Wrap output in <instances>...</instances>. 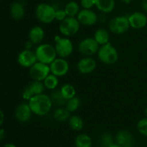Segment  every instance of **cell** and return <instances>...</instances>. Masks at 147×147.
<instances>
[{
    "label": "cell",
    "mask_w": 147,
    "mask_h": 147,
    "mask_svg": "<svg viewBox=\"0 0 147 147\" xmlns=\"http://www.w3.org/2000/svg\"><path fill=\"white\" fill-rule=\"evenodd\" d=\"M64 10L65 11L67 17H75L78 15L80 9L78 3L75 1H71L66 4V5L65 6Z\"/></svg>",
    "instance_id": "obj_26"
},
{
    "label": "cell",
    "mask_w": 147,
    "mask_h": 147,
    "mask_svg": "<svg viewBox=\"0 0 147 147\" xmlns=\"http://www.w3.org/2000/svg\"><path fill=\"white\" fill-rule=\"evenodd\" d=\"M45 87L42 81L33 80L22 91V98L24 100L28 101L33 96L44 93Z\"/></svg>",
    "instance_id": "obj_10"
},
{
    "label": "cell",
    "mask_w": 147,
    "mask_h": 147,
    "mask_svg": "<svg viewBox=\"0 0 147 147\" xmlns=\"http://www.w3.org/2000/svg\"><path fill=\"white\" fill-rule=\"evenodd\" d=\"M95 7L103 13H110L113 11L116 6L115 0H94Z\"/></svg>",
    "instance_id": "obj_19"
},
{
    "label": "cell",
    "mask_w": 147,
    "mask_h": 147,
    "mask_svg": "<svg viewBox=\"0 0 147 147\" xmlns=\"http://www.w3.org/2000/svg\"><path fill=\"white\" fill-rule=\"evenodd\" d=\"M28 37L34 45L40 44L45 37L44 30L40 26H34L29 32Z\"/></svg>",
    "instance_id": "obj_18"
},
{
    "label": "cell",
    "mask_w": 147,
    "mask_h": 147,
    "mask_svg": "<svg viewBox=\"0 0 147 147\" xmlns=\"http://www.w3.org/2000/svg\"><path fill=\"white\" fill-rule=\"evenodd\" d=\"M50 99L52 100L53 105L57 106V107H62L63 106H65L67 100L63 96L60 89H55L50 93Z\"/></svg>",
    "instance_id": "obj_22"
},
{
    "label": "cell",
    "mask_w": 147,
    "mask_h": 147,
    "mask_svg": "<svg viewBox=\"0 0 147 147\" xmlns=\"http://www.w3.org/2000/svg\"><path fill=\"white\" fill-rule=\"evenodd\" d=\"M32 111L28 103H23L17 106L15 111V118L20 122H27L31 119Z\"/></svg>",
    "instance_id": "obj_16"
},
{
    "label": "cell",
    "mask_w": 147,
    "mask_h": 147,
    "mask_svg": "<svg viewBox=\"0 0 147 147\" xmlns=\"http://www.w3.org/2000/svg\"><path fill=\"white\" fill-rule=\"evenodd\" d=\"M37 61L50 65L56 58L57 53L54 46L48 43L40 44L34 50Z\"/></svg>",
    "instance_id": "obj_2"
},
{
    "label": "cell",
    "mask_w": 147,
    "mask_h": 147,
    "mask_svg": "<svg viewBox=\"0 0 147 147\" xmlns=\"http://www.w3.org/2000/svg\"><path fill=\"white\" fill-rule=\"evenodd\" d=\"M10 14L14 20H22L25 14V9L23 4L19 1L13 2L10 7Z\"/></svg>",
    "instance_id": "obj_20"
},
{
    "label": "cell",
    "mask_w": 147,
    "mask_h": 147,
    "mask_svg": "<svg viewBox=\"0 0 147 147\" xmlns=\"http://www.w3.org/2000/svg\"><path fill=\"white\" fill-rule=\"evenodd\" d=\"M109 147H122V146H120V145H119V144H118L114 143V144H112V145H111V146H109Z\"/></svg>",
    "instance_id": "obj_40"
},
{
    "label": "cell",
    "mask_w": 147,
    "mask_h": 147,
    "mask_svg": "<svg viewBox=\"0 0 147 147\" xmlns=\"http://www.w3.org/2000/svg\"><path fill=\"white\" fill-rule=\"evenodd\" d=\"M69 126L73 129V131H79L83 129L84 126V122H83V119L77 115H73L71 116L68 119Z\"/></svg>",
    "instance_id": "obj_23"
},
{
    "label": "cell",
    "mask_w": 147,
    "mask_h": 147,
    "mask_svg": "<svg viewBox=\"0 0 147 147\" xmlns=\"http://www.w3.org/2000/svg\"><path fill=\"white\" fill-rule=\"evenodd\" d=\"M80 106V99L77 96L68 99L65 104V109L70 113H73L79 109Z\"/></svg>",
    "instance_id": "obj_29"
},
{
    "label": "cell",
    "mask_w": 147,
    "mask_h": 147,
    "mask_svg": "<svg viewBox=\"0 0 147 147\" xmlns=\"http://www.w3.org/2000/svg\"><path fill=\"white\" fill-rule=\"evenodd\" d=\"M93 38L98 43L99 45L101 46L109 42V41H110V34H109V31L107 30L100 28L95 32Z\"/></svg>",
    "instance_id": "obj_21"
},
{
    "label": "cell",
    "mask_w": 147,
    "mask_h": 147,
    "mask_svg": "<svg viewBox=\"0 0 147 147\" xmlns=\"http://www.w3.org/2000/svg\"><path fill=\"white\" fill-rule=\"evenodd\" d=\"M116 144L122 147H133L134 138L131 134L127 130H120L117 132L115 137Z\"/></svg>",
    "instance_id": "obj_17"
},
{
    "label": "cell",
    "mask_w": 147,
    "mask_h": 147,
    "mask_svg": "<svg viewBox=\"0 0 147 147\" xmlns=\"http://www.w3.org/2000/svg\"><path fill=\"white\" fill-rule=\"evenodd\" d=\"M80 24L77 18L67 17L64 20L60 22L59 31L65 37H70L77 34L80 30Z\"/></svg>",
    "instance_id": "obj_6"
},
{
    "label": "cell",
    "mask_w": 147,
    "mask_h": 147,
    "mask_svg": "<svg viewBox=\"0 0 147 147\" xmlns=\"http://www.w3.org/2000/svg\"><path fill=\"white\" fill-rule=\"evenodd\" d=\"M42 82L46 89L53 90L57 88L59 84L58 77L50 73Z\"/></svg>",
    "instance_id": "obj_25"
},
{
    "label": "cell",
    "mask_w": 147,
    "mask_h": 147,
    "mask_svg": "<svg viewBox=\"0 0 147 147\" xmlns=\"http://www.w3.org/2000/svg\"><path fill=\"white\" fill-rule=\"evenodd\" d=\"M100 143L103 147H109L114 144L113 136L109 133H104L100 138Z\"/></svg>",
    "instance_id": "obj_30"
},
{
    "label": "cell",
    "mask_w": 147,
    "mask_h": 147,
    "mask_svg": "<svg viewBox=\"0 0 147 147\" xmlns=\"http://www.w3.org/2000/svg\"><path fill=\"white\" fill-rule=\"evenodd\" d=\"M54 47L57 56L62 58H67L73 53V42L67 37L55 36Z\"/></svg>",
    "instance_id": "obj_5"
},
{
    "label": "cell",
    "mask_w": 147,
    "mask_h": 147,
    "mask_svg": "<svg viewBox=\"0 0 147 147\" xmlns=\"http://www.w3.org/2000/svg\"><path fill=\"white\" fill-rule=\"evenodd\" d=\"M4 118H5V116H4V112L0 109V126H1V125L3 124V123H4Z\"/></svg>",
    "instance_id": "obj_35"
},
{
    "label": "cell",
    "mask_w": 147,
    "mask_h": 147,
    "mask_svg": "<svg viewBox=\"0 0 147 147\" xmlns=\"http://www.w3.org/2000/svg\"><path fill=\"white\" fill-rule=\"evenodd\" d=\"M145 115H146V116L147 117V108L145 109Z\"/></svg>",
    "instance_id": "obj_41"
},
{
    "label": "cell",
    "mask_w": 147,
    "mask_h": 147,
    "mask_svg": "<svg viewBox=\"0 0 147 147\" xmlns=\"http://www.w3.org/2000/svg\"><path fill=\"white\" fill-rule=\"evenodd\" d=\"M33 45H34V44H33L30 40H28V41L25 43L24 47H25V49H27V50H32Z\"/></svg>",
    "instance_id": "obj_34"
},
{
    "label": "cell",
    "mask_w": 147,
    "mask_h": 147,
    "mask_svg": "<svg viewBox=\"0 0 147 147\" xmlns=\"http://www.w3.org/2000/svg\"><path fill=\"white\" fill-rule=\"evenodd\" d=\"M97 63L91 57H84L80 59L77 64V69L81 74H90L96 70Z\"/></svg>",
    "instance_id": "obj_14"
},
{
    "label": "cell",
    "mask_w": 147,
    "mask_h": 147,
    "mask_svg": "<svg viewBox=\"0 0 147 147\" xmlns=\"http://www.w3.org/2000/svg\"><path fill=\"white\" fill-rule=\"evenodd\" d=\"M53 117L57 121L64 122L66 121L70 117V113L65 108L58 107L55 110L53 113Z\"/></svg>",
    "instance_id": "obj_24"
},
{
    "label": "cell",
    "mask_w": 147,
    "mask_h": 147,
    "mask_svg": "<svg viewBox=\"0 0 147 147\" xmlns=\"http://www.w3.org/2000/svg\"><path fill=\"white\" fill-rule=\"evenodd\" d=\"M50 72V65L37 61L30 67V75L33 80L42 82Z\"/></svg>",
    "instance_id": "obj_9"
},
{
    "label": "cell",
    "mask_w": 147,
    "mask_h": 147,
    "mask_svg": "<svg viewBox=\"0 0 147 147\" xmlns=\"http://www.w3.org/2000/svg\"><path fill=\"white\" fill-rule=\"evenodd\" d=\"M5 136V131L4 129H0V141L2 140Z\"/></svg>",
    "instance_id": "obj_37"
},
{
    "label": "cell",
    "mask_w": 147,
    "mask_h": 147,
    "mask_svg": "<svg viewBox=\"0 0 147 147\" xmlns=\"http://www.w3.org/2000/svg\"><path fill=\"white\" fill-rule=\"evenodd\" d=\"M67 17L65 11L64 9H56L55 11V20L59 22H62Z\"/></svg>",
    "instance_id": "obj_33"
},
{
    "label": "cell",
    "mask_w": 147,
    "mask_h": 147,
    "mask_svg": "<svg viewBox=\"0 0 147 147\" xmlns=\"http://www.w3.org/2000/svg\"><path fill=\"white\" fill-rule=\"evenodd\" d=\"M109 28L112 33L116 34H124L130 28L129 19L126 16L114 17L109 22Z\"/></svg>",
    "instance_id": "obj_7"
},
{
    "label": "cell",
    "mask_w": 147,
    "mask_h": 147,
    "mask_svg": "<svg viewBox=\"0 0 147 147\" xmlns=\"http://www.w3.org/2000/svg\"><path fill=\"white\" fill-rule=\"evenodd\" d=\"M29 106L34 114L38 116H44L51 110L53 103L50 96L44 93L37 95L28 100Z\"/></svg>",
    "instance_id": "obj_1"
},
{
    "label": "cell",
    "mask_w": 147,
    "mask_h": 147,
    "mask_svg": "<svg viewBox=\"0 0 147 147\" xmlns=\"http://www.w3.org/2000/svg\"><path fill=\"white\" fill-rule=\"evenodd\" d=\"M63 96L67 100L76 96V90L74 86L70 83H65L60 89Z\"/></svg>",
    "instance_id": "obj_28"
},
{
    "label": "cell",
    "mask_w": 147,
    "mask_h": 147,
    "mask_svg": "<svg viewBox=\"0 0 147 147\" xmlns=\"http://www.w3.org/2000/svg\"><path fill=\"white\" fill-rule=\"evenodd\" d=\"M137 129L141 134L147 137V117L141 119L138 122Z\"/></svg>",
    "instance_id": "obj_31"
},
{
    "label": "cell",
    "mask_w": 147,
    "mask_h": 147,
    "mask_svg": "<svg viewBox=\"0 0 147 147\" xmlns=\"http://www.w3.org/2000/svg\"><path fill=\"white\" fill-rule=\"evenodd\" d=\"M18 1H24V0H18Z\"/></svg>",
    "instance_id": "obj_42"
},
{
    "label": "cell",
    "mask_w": 147,
    "mask_h": 147,
    "mask_svg": "<svg viewBox=\"0 0 147 147\" xmlns=\"http://www.w3.org/2000/svg\"><path fill=\"white\" fill-rule=\"evenodd\" d=\"M128 19L130 27L135 30L144 28L147 24V17L146 14L140 11L134 12L129 17H128Z\"/></svg>",
    "instance_id": "obj_15"
},
{
    "label": "cell",
    "mask_w": 147,
    "mask_h": 147,
    "mask_svg": "<svg viewBox=\"0 0 147 147\" xmlns=\"http://www.w3.org/2000/svg\"><path fill=\"white\" fill-rule=\"evenodd\" d=\"M97 54L100 61L106 65H113L119 60V53L110 42L100 46Z\"/></svg>",
    "instance_id": "obj_3"
},
{
    "label": "cell",
    "mask_w": 147,
    "mask_h": 147,
    "mask_svg": "<svg viewBox=\"0 0 147 147\" xmlns=\"http://www.w3.org/2000/svg\"><path fill=\"white\" fill-rule=\"evenodd\" d=\"M56 9L50 4L41 3L35 9V15L37 20L44 24H50L55 20Z\"/></svg>",
    "instance_id": "obj_4"
},
{
    "label": "cell",
    "mask_w": 147,
    "mask_h": 147,
    "mask_svg": "<svg viewBox=\"0 0 147 147\" xmlns=\"http://www.w3.org/2000/svg\"><path fill=\"white\" fill-rule=\"evenodd\" d=\"M100 45L92 37H87L80 42L78 46L79 53L85 57H91L96 54L99 50Z\"/></svg>",
    "instance_id": "obj_8"
},
{
    "label": "cell",
    "mask_w": 147,
    "mask_h": 147,
    "mask_svg": "<svg viewBox=\"0 0 147 147\" xmlns=\"http://www.w3.org/2000/svg\"><path fill=\"white\" fill-rule=\"evenodd\" d=\"M3 147H17V146L14 145V144L9 143V144H5Z\"/></svg>",
    "instance_id": "obj_38"
},
{
    "label": "cell",
    "mask_w": 147,
    "mask_h": 147,
    "mask_svg": "<svg viewBox=\"0 0 147 147\" xmlns=\"http://www.w3.org/2000/svg\"><path fill=\"white\" fill-rule=\"evenodd\" d=\"M80 24L85 26H93L97 22L98 16L94 11L91 9H83L80 10L78 15L76 16Z\"/></svg>",
    "instance_id": "obj_13"
},
{
    "label": "cell",
    "mask_w": 147,
    "mask_h": 147,
    "mask_svg": "<svg viewBox=\"0 0 147 147\" xmlns=\"http://www.w3.org/2000/svg\"><path fill=\"white\" fill-rule=\"evenodd\" d=\"M50 72L57 77H63L68 73L70 70L69 63L65 58L57 57L51 64L50 65Z\"/></svg>",
    "instance_id": "obj_11"
},
{
    "label": "cell",
    "mask_w": 147,
    "mask_h": 147,
    "mask_svg": "<svg viewBox=\"0 0 147 147\" xmlns=\"http://www.w3.org/2000/svg\"><path fill=\"white\" fill-rule=\"evenodd\" d=\"M121 1L123 3H124V4H130L133 0H121Z\"/></svg>",
    "instance_id": "obj_39"
},
{
    "label": "cell",
    "mask_w": 147,
    "mask_h": 147,
    "mask_svg": "<svg viewBox=\"0 0 147 147\" xmlns=\"http://www.w3.org/2000/svg\"><path fill=\"white\" fill-rule=\"evenodd\" d=\"M80 5L83 9H91L95 6L94 0H80Z\"/></svg>",
    "instance_id": "obj_32"
},
{
    "label": "cell",
    "mask_w": 147,
    "mask_h": 147,
    "mask_svg": "<svg viewBox=\"0 0 147 147\" xmlns=\"http://www.w3.org/2000/svg\"><path fill=\"white\" fill-rule=\"evenodd\" d=\"M17 62L22 67L30 68L37 62V56L34 51L24 49V50L19 53L17 56Z\"/></svg>",
    "instance_id": "obj_12"
},
{
    "label": "cell",
    "mask_w": 147,
    "mask_h": 147,
    "mask_svg": "<svg viewBox=\"0 0 147 147\" xmlns=\"http://www.w3.org/2000/svg\"><path fill=\"white\" fill-rule=\"evenodd\" d=\"M75 144L76 147H92V139L88 135L81 134L76 138Z\"/></svg>",
    "instance_id": "obj_27"
},
{
    "label": "cell",
    "mask_w": 147,
    "mask_h": 147,
    "mask_svg": "<svg viewBox=\"0 0 147 147\" xmlns=\"http://www.w3.org/2000/svg\"><path fill=\"white\" fill-rule=\"evenodd\" d=\"M142 7L143 9L146 12H147V0H142Z\"/></svg>",
    "instance_id": "obj_36"
}]
</instances>
